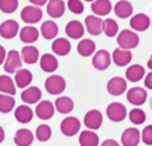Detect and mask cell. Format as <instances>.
<instances>
[{
  "instance_id": "8992f818",
  "label": "cell",
  "mask_w": 152,
  "mask_h": 146,
  "mask_svg": "<svg viewBox=\"0 0 152 146\" xmlns=\"http://www.w3.org/2000/svg\"><path fill=\"white\" fill-rule=\"evenodd\" d=\"M81 128V122L75 116H66L61 122V132L66 137L75 135Z\"/></svg>"
},
{
  "instance_id": "d590c367",
  "label": "cell",
  "mask_w": 152,
  "mask_h": 146,
  "mask_svg": "<svg viewBox=\"0 0 152 146\" xmlns=\"http://www.w3.org/2000/svg\"><path fill=\"white\" fill-rule=\"evenodd\" d=\"M102 31L104 32V34L107 37H114L116 36L118 31H119V26H118V23L114 20V19H104L102 21Z\"/></svg>"
},
{
  "instance_id": "8d00e7d4",
  "label": "cell",
  "mask_w": 152,
  "mask_h": 146,
  "mask_svg": "<svg viewBox=\"0 0 152 146\" xmlns=\"http://www.w3.org/2000/svg\"><path fill=\"white\" fill-rule=\"evenodd\" d=\"M128 118H129V121L134 125H141L145 122L146 120V114L142 109L140 108H133L129 114H128Z\"/></svg>"
},
{
  "instance_id": "8fae6325",
  "label": "cell",
  "mask_w": 152,
  "mask_h": 146,
  "mask_svg": "<svg viewBox=\"0 0 152 146\" xmlns=\"http://www.w3.org/2000/svg\"><path fill=\"white\" fill-rule=\"evenodd\" d=\"M140 131L135 127H129L121 134V144L124 146H138L140 141Z\"/></svg>"
},
{
  "instance_id": "f1b7e54d",
  "label": "cell",
  "mask_w": 152,
  "mask_h": 146,
  "mask_svg": "<svg viewBox=\"0 0 152 146\" xmlns=\"http://www.w3.org/2000/svg\"><path fill=\"white\" fill-rule=\"evenodd\" d=\"M55 108L61 114H68L74 109V101L69 96H59L55 101Z\"/></svg>"
},
{
  "instance_id": "bcb514c9",
  "label": "cell",
  "mask_w": 152,
  "mask_h": 146,
  "mask_svg": "<svg viewBox=\"0 0 152 146\" xmlns=\"http://www.w3.org/2000/svg\"><path fill=\"white\" fill-rule=\"evenodd\" d=\"M4 140H5V131H4V128L0 126V144H1Z\"/></svg>"
},
{
  "instance_id": "e0dca14e",
  "label": "cell",
  "mask_w": 152,
  "mask_h": 146,
  "mask_svg": "<svg viewBox=\"0 0 152 146\" xmlns=\"http://www.w3.org/2000/svg\"><path fill=\"white\" fill-rule=\"evenodd\" d=\"M65 33L72 39H80L84 34V26L78 20H71L65 25Z\"/></svg>"
},
{
  "instance_id": "681fc988",
  "label": "cell",
  "mask_w": 152,
  "mask_h": 146,
  "mask_svg": "<svg viewBox=\"0 0 152 146\" xmlns=\"http://www.w3.org/2000/svg\"><path fill=\"white\" fill-rule=\"evenodd\" d=\"M151 108H152V100H151Z\"/></svg>"
},
{
  "instance_id": "d6986e66",
  "label": "cell",
  "mask_w": 152,
  "mask_h": 146,
  "mask_svg": "<svg viewBox=\"0 0 152 146\" xmlns=\"http://www.w3.org/2000/svg\"><path fill=\"white\" fill-rule=\"evenodd\" d=\"M46 12L51 18H61L65 12V2L63 0H49Z\"/></svg>"
},
{
  "instance_id": "83f0119b",
  "label": "cell",
  "mask_w": 152,
  "mask_h": 146,
  "mask_svg": "<svg viewBox=\"0 0 152 146\" xmlns=\"http://www.w3.org/2000/svg\"><path fill=\"white\" fill-rule=\"evenodd\" d=\"M112 2L110 0H95L91 2V11L95 15H107L112 11Z\"/></svg>"
},
{
  "instance_id": "3957f363",
  "label": "cell",
  "mask_w": 152,
  "mask_h": 146,
  "mask_svg": "<svg viewBox=\"0 0 152 146\" xmlns=\"http://www.w3.org/2000/svg\"><path fill=\"white\" fill-rule=\"evenodd\" d=\"M21 56L17 50H10L7 52L5 63H4V70L7 74H15L19 69H21Z\"/></svg>"
},
{
  "instance_id": "836d02e7",
  "label": "cell",
  "mask_w": 152,
  "mask_h": 146,
  "mask_svg": "<svg viewBox=\"0 0 152 146\" xmlns=\"http://www.w3.org/2000/svg\"><path fill=\"white\" fill-rule=\"evenodd\" d=\"M95 49H96L95 43L91 39H89V38L82 39L77 44V52L82 57H89V56H91L95 52Z\"/></svg>"
},
{
  "instance_id": "4dcf8cb0",
  "label": "cell",
  "mask_w": 152,
  "mask_h": 146,
  "mask_svg": "<svg viewBox=\"0 0 152 146\" xmlns=\"http://www.w3.org/2000/svg\"><path fill=\"white\" fill-rule=\"evenodd\" d=\"M145 75V69L140 64H133L126 70V78L131 82H139Z\"/></svg>"
},
{
  "instance_id": "ab89813d",
  "label": "cell",
  "mask_w": 152,
  "mask_h": 146,
  "mask_svg": "<svg viewBox=\"0 0 152 146\" xmlns=\"http://www.w3.org/2000/svg\"><path fill=\"white\" fill-rule=\"evenodd\" d=\"M66 5H68V8L75 14H81L84 11V6L81 0H68Z\"/></svg>"
},
{
  "instance_id": "7c38bea8",
  "label": "cell",
  "mask_w": 152,
  "mask_h": 146,
  "mask_svg": "<svg viewBox=\"0 0 152 146\" xmlns=\"http://www.w3.org/2000/svg\"><path fill=\"white\" fill-rule=\"evenodd\" d=\"M102 114L97 109H90L86 115H84V125L89 129H99L102 125Z\"/></svg>"
},
{
  "instance_id": "44dd1931",
  "label": "cell",
  "mask_w": 152,
  "mask_h": 146,
  "mask_svg": "<svg viewBox=\"0 0 152 146\" xmlns=\"http://www.w3.org/2000/svg\"><path fill=\"white\" fill-rule=\"evenodd\" d=\"M19 37H20V40H21L23 43L30 45V44L34 43V42L38 39V37H39V31H38L36 27L27 25V26H24V27L20 30Z\"/></svg>"
},
{
  "instance_id": "6da1fadb",
  "label": "cell",
  "mask_w": 152,
  "mask_h": 146,
  "mask_svg": "<svg viewBox=\"0 0 152 146\" xmlns=\"http://www.w3.org/2000/svg\"><path fill=\"white\" fill-rule=\"evenodd\" d=\"M116 42L119 47L124 49V50H131L138 46L139 44V36L133 32L132 30H122L118 37H116Z\"/></svg>"
},
{
  "instance_id": "cb8c5ba5",
  "label": "cell",
  "mask_w": 152,
  "mask_h": 146,
  "mask_svg": "<svg viewBox=\"0 0 152 146\" xmlns=\"http://www.w3.org/2000/svg\"><path fill=\"white\" fill-rule=\"evenodd\" d=\"M51 49L57 56H66L71 50V44L66 38H57L53 40Z\"/></svg>"
},
{
  "instance_id": "ee69618b",
  "label": "cell",
  "mask_w": 152,
  "mask_h": 146,
  "mask_svg": "<svg viewBox=\"0 0 152 146\" xmlns=\"http://www.w3.org/2000/svg\"><path fill=\"white\" fill-rule=\"evenodd\" d=\"M101 146H120L114 139H106L102 144H101Z\"/></svg>"
},
{
  "instance_id": "d6a6232c",
  "label": "cell",
  "mask_w": 152,
  "mask_h": 146,
  "mask_svg": "<svg viewBox=\"0 0 152 146\" xmlns=\"http://www.w3.org/2000/svg\"><path fill=\"white\" fill-rule=\"evenodd\" d=\"M0 91L6 95H15V83L8 75H0Z\"/></svg>"
},
{
  "instance_id": "e575fe53",
  "label": "cell",
  "mask_w": 152,
  "mask_h": 146,
  "mask_svg": "<svg viewBox=\"0 0 152 146\" xmlns=\"http://www.w3.org/2000/svg\"><path fill=\"white\" fill-rule=\"evenodd\" d=\"M15 106V100L11 95L0 94V113H10Z\"/></svg>"
},
{
  "instance_id": "30bf717a",
  "label": "cell",
  "mask_w": 152,
  "mask_h": 146,
  "mask_svg": "<svg viewBox=\"0 0 152 146\" xmlns=\"http://www.w3.org/2000/svg\"><path fill=\"white\" fill-rule=\"evenodd\" d=\"M127 101L134 106H141L147 99V93L141 87H133L127 91Z\"/></svg>"
},
{
  "instance_id": "c3c4849f",
  "label": "cell",
  "mask_w": 152,
  "mask_h": 146,
  "mask_svg": "<svg viewBox=\"0 0 152 146\" xmlns=\"http://www.w3.org/2000/svg\"><path fill=\"white\" fill-rule=\"evenodd\" d=\"M84 1H95V0H84Z\"/></svg>"
},
{
  "instance_id": "f546056e",
  "label": "cell",
  "mask_w": 152,
  "mask_h": 146,
  "mask_svg": "<svg viewBox=\"0 0 152 146\" xmlns=\"http://www.w3.org/2000/svg\"><path fill=\"white\" fill-rule=\"evenodd\" d=\"M40 33L45 39H53L57 37L58 26L53 20H45L40 26Z\"/></svg>"
},
{
  "instance_id": "ba28073f",
  "label": "cell",
  "mask_w": 152,
  "mask_h": 146,
  "mask_svg": "<svg viewBox=\"0 0 152 146\" xmlns=\"http://www.w3.org/2000/svg\"><path fill=\"white\" fill-rule=\"evenodd\" d=\"M112 62V57L109 55V52L107 50H99L95 52V55L93 56V66L97 70H106Z\"/></svg>"
},
{
  "instance_id": "60d3db41",
  "label": "cell",
  "mask_w": 152,
  "mask_h": 146,
  "mask_svg": "<svg viewBox=\"0 0 152 146\" xmlns=\"http://www.w3.org/2000/svg\"><path fill=\"white\" fill-rule=\"evenodd\" d=\"M142 142L146 145H152V125L146 126L141 132Z\"/></svg>"
},
{
  "instance_id": "277c9868",
  "label": "cell",
  "mask_w": 152,
  "mask_h": 146,
  "mask_svg": "<svg viewBox=\"0 0 152 146\" xmlns=\"http://www.w3.org/2000/svg\"><path fill=\"white\" fill-rule=\"evenodd\" d=\"M106 114L109 120H112L114 122H120V121L125 120V118L127 115V109L120 102H112L107 106Z\"/></svg>"
},
{
  "instance_id": "7402d4cb",
  "label": "cell",
  "mask_w": 152,
  "mask_h": 146,
  "mask_svg": "<svg viewBox=\"0 0 152 146\" xmlns=\"http://www.w3.org/2000/svg\"><path fill=\"white\" fill-rule=\"evenodd\" d=\"M20 56L26 64H34L39 58V50L33 45H26L21 49Z\"/></svg>"
},
{
  "instance_id": "5bb4252c",
  "label": "cell",
  "mask_w": 152,
  "mask_h": 146,
  "mask_svg": "<svg viewBox=\"0 0 152 146\" xmlns=\"http://www.w3.org/2000/svg\"><path fill=\"white\" fill-rule=\"evenodd\" d=\"M151 20L148 18V15H146L145 13H138L135 15H133L129 20V25L133 30L135 31H146L150 27Z\"/></svg>"
},
{
  "instance_id": "7bdbcfd3",
  "label": "cell",
  "mask_w": 152,
  "mask_h": 146,
  "mask_svg": "<svg viewBox=\"0 0 152 146\" xmlns=\"http://www.w3.org/2000/svg\"><path fill=\"white\" fill-rule=\"evenodd\" d=\"M6 56H7V52L5 50V47L2 45H0V65L5 63V59H6Z\"/></svg>"
},
{
  "instance_id": "9c48e42d",
  "label": "cell",
  "mask_w": 152,
  "mask_h": 146,
  "mask_svg": "<svg viewBox=\"0 0 152 146\" xmlns=\"http://www.w3.org/2000/svg\"><path fill=\"white\" fill-rule=\"evenodd\" d=\"M19 32V24L13 19H7L0 24V36L5 39L14 38Z\"/></svg>"
},
{
  "instance_id": "ac0fdd59",
  "label": "cell",
  "mask_w": 152,
  "mask_h": 146,
  "mask_svg": "<svg viewBox=\"0 0 152 146\" xmlns=\"http://www.w3.org/2000/svg\"><path fill=\"white\" fill-rule=\"evenodd\" d=\"M112 59L118 66H125V65L129 64V62L132 61V52L129 50H124L121 47H116L113 51Z\"/></svg>"
},
{
  "instance_id": "f6af8a7d",
  "label": "cell",
  "mask_w": 152,
  "mask_h": 146,
  "mask_svg": "<svg viewBox=\"0 0 152 146\" xmlns=\"http://www.w3.org/2000/svg\"><path fill=\"white\" fill-rule=\"evenodd\" d=\"M30 2L33 5V6H37V7H40V6H44L48 0H30Z\"/></svg>"
},
{
  "instance_id": "d4e9b609",
  "label": "cell",
  "mask_w": 152,
  "mask_h": 146,
  "mask_svg": "<svg viewBox=\"0 0 152 146\" xmlns=\"http://www.w3.org/2000/svg\"><path fill=\"white\" fill-rule=\"evenodd\" d=\"M14 118L20 123H28L33 118V110L26 104L18 106L14 110Z\"/></svg>"
},
{
  "instance_id": "b9f144b4",
  "label": "cell",
  "mask_w": 152,
  "mask_h": 146,
  "mask_svg": "<svg viewBox=\"0 0 152 146\" xmlns=\"http://www.w3.org/2000/svg\"><path fill=\"white\" fill-rule=\"evenodd\" d=\"M144 84L146 88L151 89L152 90V71L148 72L146 76H145V80H144Z\"/></svg>"
},
{
  "instance_id": "9a60e30c",
  "label": "cell",
  "mask_w": 152,
  "mask_h": 146,
  "mask_svg": "<svg viewBox=\"0 0 152 146\" xmlns=\"http://www.w3.org/2000/svg\"><path fill=\"white\" fill-rule=\"evenodd\" d=\"M20 97L25 103L33 104V103H37L42 99V90L38 87H34V85L27 87L23 90Z\"/></svg>"
},
{
  "instance_id": "74e56055",
  "label": "cell",
  "mask_w": 152,
  "mask_h": 146,
  "mask_svg": "<svg viewBox=\"0 0 152 146\" xmlns=\"http://www.w3.org/2000/svg\"><path fill=\"white\" fill-rule=\"evenodd\" d=\"M36 138L39 141H48L51 138V128L49 125L42 123L36 129Z\"/></svg>"
},
{
  "instance_id": "4fadbf2b",
  "label": "cell",
  "mask_w": 152,
  "mask_h": 146,
  "mask_svg": "<svg viewBox=\"0 0 152 146\" xmlns=\"http://www.w3.org/2000/svg\"><path fill=\"white\" fill-rule=\"evenodd\" d=\"M55 114V104H52L48 100L40 101L36 106V115L42 120H49Z\"/></svg>"
},
{
  "instance_id": "1f68e13d",
  "label": "cell",
  "mask_w": 152,
  "mask_h": 146,
  "mask_svg": "<svg viewBox=\"0 0 152 146\" xmlns=\"http://www.w3.org/2000/svg\"><path fill=\"white\" fill-rule=\"evenodd\" d=\"M99 141V135L93 131H83L81 132L78 138V142L81 146H97Z\"/></svg>"
},
{
  "instance_id": "ffe728a7",
  "label": "cell",
  "mask_w": 152,
  "mask_h": 146,
  "mask_svg": "<svg viewBox=\"0 0 152 146\" xmlns=\"http://www.w3.org/2000/svg\"><path fill=\"white\" fill-rule=\"evenodd\" d=\"M33 142V133L27 128H20L14 134V144L18 146H30Z\"/></svg>"
},
{
  "instance_id": "2e32d148",
  "label": "cell",
  "mask_w": 152,
  "mask_h": 146,
  "mask_svg": "<svg viewBox=\"0 0 152 146\" xmlns=\"http://www.w3.org/2000/svg\"><path fill=\"white\" fill-rule=\"evenodd\" d=\"M102 19L99 18L97 15H88L84 20V25L87 31L91 34V36H99L102 32Z\"/></svg>"
},
{
  "instance_id": "603a6c76",
  "label": "cell",
  "mask_w": 152,
  "mask_h": 146,
  "mask_svg": "<svg viewBox=\"0 0 152 146\" xmlns=\"http://www.w3.org/2000/svg\"><path fill=\"white\" fill-rule=\"evenodd\" d=\"M32 82V72L28 69H19L14 75V83L19 88H27Z\"/></svg>"
},
{
  "instance_id": "7dc6e473",
  "label": "cell",
  "mask_w": 152,
  "mask_h": 146,
  "mask_svg": "<svg viewBox=\"0 0 152 146\" xmlns=\"http://www.w3.org/2000/svg\"><path fill=\"white\" fill-rule=\"evenodd\" d=\"M147 66H148V69H151L152 70V56L150 57V59L147 61Z\"/></svg>"
},
{
  "instance_id": "4316f807",
  "label": "cell",
  "mask_w": 152,
  "mask_h": 146,
  "mask_svg": "<svg viewBox=\"0 0 152 146\" xmlns=\"http://www.w3.org/2000/svg\"><path fill=\"white\" fill-rule=\"evenodd\" d=\"M39 64H40V69L45 72H53L58 68V61L51 53H44L40 57Z\"/></svg>"
},
{
  "instance_id": "f35d334b",
  "label": "cell",
  "mask_w": 152,
  "mask_h": 146,
  "mask_svg": "<svg viewBox=\"0 0 152 146\" xmlns=\"http://www.w3.org/2000/svg\"><path fill=\"white\" fill-rule=\"evenodd\" d=\"M19 1L18 0H0V11L7 14L15 12L18 8Z\"/></svg>"
},
{
  "instance_id": "52a82bcc",
  "label": "cell",
  "mask_w": 152,
  "mask_h": 146,
  "mask_svg": "<svg viewBox=\"0 0 152 146\" xmlns=\"http://www.w3.org/2000/svg\"><path fill=\"white\" fill-rule=\"evenodd\" d=\"M127 89V82L120 76L112 77L107 82V91L113 96H119L124 94Z\"/></svg>"
},
{
  "instance_id": "7a4b0ae2",
  "label": "cell",
  "mask_w": 152,
  "mask_h": 146,
  "mask_svg": "<svg viewBox=\"0 0 152 146\" xmlns=\"http://www.w3.org/2000/svg\"><path fill=\"white\" fill-rule=\"evenodd\" d=\"M45 89L50 95H58L62 94L65 89V80L59 75H51L45 80Z\"/></svg>"
},
{
  "instance_id": "484cf974",
  "label": "cell",
  "mask_w": 152,
  "mask_h": 146,
  "mask_svg": "<svg viewBox=\"0 0 152 146\" xmlns=\"http://www.w3.org/2000/svg\"><path fill=\"white\" fill-rule=\"evenodd\" d=\"M114 13L121 18V19H126L128 17L132 15L133 13V6L129 1L127 0H120L114 5Z\"/></svg>"
},
{
  "instance_id": "5b68a950",
  "label": "cell",
  "mask_w": 152,
  "mask_h": 146,
  "mask_svg": "<svg viewBox=\"0 0 152 146\" xmlns=\"http://www.w3.org/2000/svg\"><path fill=\"white\" fill-rule=\"evenodd\" d=\"M20 18L26 24H36L43 18V11L39 7L33 6V5L25 6L21 9Z\"/></svg>"
}]
</instances>
